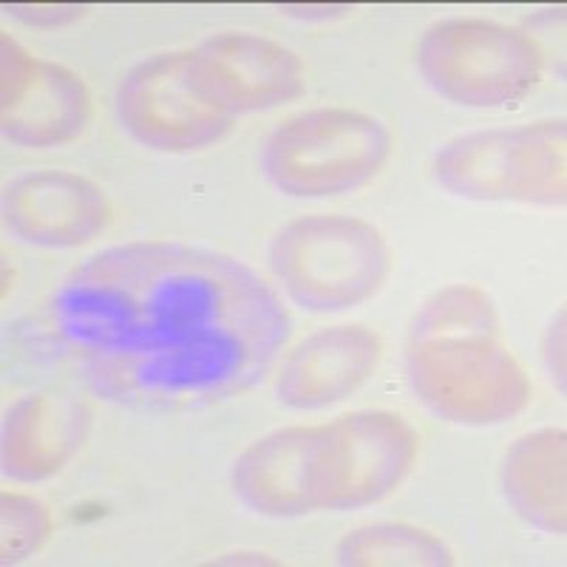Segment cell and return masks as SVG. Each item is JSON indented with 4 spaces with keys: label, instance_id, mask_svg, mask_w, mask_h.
<instances>
[{
    "label": "cell",
    "instance_id": "obj_1",
    "mask_svg": "<svg viewBox=\"0 0 567 567\" xmlns=\"http://www.w3.org/2000/svg\"><path fill=\"white\" fill-rule=\"evenodd\" d=\"M52 327L91 392L142 412L250 392L290 336L281 298L252 267L165 239L85 258L54 290Z\"/></svg>",
    "mask_w": 567,
    "mask_h": 567
},
{
    "label": "cell",
    "instance_id": "obj_2",
    "mask_svg": "<svg viewBox=\"0 0 567 567\" xmlns=\"http://www.w3.org/2000/svg\"><path fill=\"white\" fill-rule=\"evenodd\" d=\"M417 452V432L400 414L352 412L258 437L239 454L230 483L241 505L272 519L354 511L398 491Z\"/></svg>",
    "mask_w": 567,
    "mask_h": 567
},
{
    "label": "cell",
    "instance_id": "obj_3",
    "mask_svg": "<svg viewBox=\"0 0 567 567\" xmlns=\"http://www.w3.org/2000/svg\"><path fill=\"white\" fill-rule=\"evenodd\" d=\"M406 372L429 412L460 425H496L530 403V378L505 347L488 292L452 284L414 316Z\"/></svg>",
    "mask_w": 567,
    "mask_h": 567
},
{
    "label": "cell",
    "instance_id": "obj_4",
    "mask_svg": "<svg viewBox=\"0 0 567 567\" xmlns=\"http://www.w3.org/2000/svg\"><path fill=\"white\" fill-rule=\"evenodd\" d=\"M270 267L284 292L310 312H343L369 301L392 272V247L358 216L316 213L278 230Z\"/></svg>",
    "mask_w": 567,
    "mask_h": 567
},
{
    "label": "cell",
    "instance_id": "obj_5",
    "mask_svg": "<svg viewBox=\"0 0 567 567\" xmlns=\"http://www.w3.org/2000/svg\"><path fill=\"white\" fill-rule=\"evenodd\" d=\"M392 154V134L372 114L354 109H310L284 120L261 148L267 179L296 199L352 194Z\"/></svg>",
    "mask_w": 567,
    "mask_h": 567
},
{
    "label": "cell",
    "instance_id": "obj_6",
    "mask_svg": "<svg viewBox=\"0 0 567 567\" xmlns=\"http://www.w3.org/2000/svg\"><path fill=\"white\" fill-rule=\"evenodd\" d=\"M434 176L445 190L463 199L565 205V120H539L457 136L434 156Z\"/></svg>",
    "mask_w": 567,
    "mask_h": 567
},
{
    "label": "cell",
    "instance_id": "obj_7",
    "mask_svg": "<svg viewBox=\"0 0 567 567\" xmlns=\"http://www.w3.org/2000/svg\"><path fill=\"white\" fill-rule=\"evenodd\" d=\"M542 65L539 43L496 20H440L417 43V69L425 83L465 109H499L528 97Z\"/></svg>",
    "mask_w": 567,
    "mask_h": 567
},
{
    "label": "cell",
    "instance_id": "obj_8",
    "mask_svg": "<svg viewBox=\"0 0 567 567\" xmlns=\"http://www.w3.org/2000/svg\"><path fill=\"white\" fill-rule=\"evenodd\" d=\"M120 125L145 148L187 154L225 140L236 116L199 89L190 52L142 60L116 89Z\"/></svg>",
    "mask_w": 567,
    "mask_h": 567
},
{
    "label": "cell",
    "instance_id": "obj_9",
    "mask_svg": "<svg viewBox=\"0 0 567 567\" xmlns=\"http://www.w3.org/2000/svg\"><path fill=\"white\" fill-rule=\"evenodd\" d=\"M91 123V94L80 74L38 60L0 34V125L20 148H60L80 140Z\"/></svg>",
    "mask_w": 567,
    "mask_h": 567
},
{
    "label": "cell",
    "instance_id": "obj_10",
    "mask_svg": "<svg viewBox=\"0 0 567 567\" xmlns=\"http://www.w3.org/2000/svg\"><path fill=\"white\" fill-rule=\"evenodd\" d=\"M199 89L230 116L301 97L307 71L292 49L250 32H221L190 52Z\"/></svg>",
    "mask_w": 567,
    "mask_h": 567
},
{
    "label": "cell",
    "instance_id": "obj_11",
    "mask_svg": "<svg viewBox=\"0 0 567 567\" xmlns=\"http://www.w3.org/2000/svg\"><path fill=\"white\" fill-rule=\"evenodd\" d=\"M3 221L27 245L69 250L97 239L111 221V205L85 176L58 168L29 171L3 190Z\"/></svg>",
    "mask_w": 567,
    "mask_h": 567
},
{
    "label": "cell",
    "instance_id": "obj_12",
    "mask_svg": "<svg viewBox=\"0 0 567 567\" xmlns=\"http://www.w3.org/2000/svg\"><path fill=\"white\" fill-rule=\"evenodd\" d=\"M381 358L383 341L369 327H323L284 358L276 394L290 409L336 406L372 378Z\"/></svg>",
    "mask_w": 567,
    "mask_h": 567
},
{
    "label": "cell",
    "instance_id": "obj_13",
    "mask_svg": "<svg viewBox=\"0 0 567 567\" xmlns=\"http://www.w3.org/2000/svg\"><path fill=\"white\" fill-rule=\"evenodd\" d=\"M91 412L63 394H27L3 420V471L18 483H43L74 460Z\"/></svg>",
    "mask_w": 567,
    "mask_h": 567
},
{
    "label": "cell",
    "instance_id": "obj_14",
    "mask_svg": "<svg viewBox=\"0 0 567 567\" xmlns=\"http://www.w3.org/2000/svg\"><path fill=\"white\" fill-rule=\"evenodd\" d=\"M567 437L561 429H539L516 440L505 454L503 488L523 519L545 534L567 528Z\"/></svg>",
    "mask_w": 567,
    "mask_h": 567
},
{
    "label": "cell",
    "instance_id": "obj_15",
    "mask_svg": "<svg viewBox=\"0 0 567 567\" xmlns=\"http://www.w3.org/2000/svg\"><path fill=\"white\" fill-rule=\"evenodd\" d=\"M338 561L352 567H440L452 565V550L443 539L414 525L378 523L358 528L338 545Z\"/></svg>",
    "mask_w": 567,
    "mask_h": 567
},
{
    "label": "cell",
    "instance_id": "obj_16",
    "mask_svg": "<svg viewBox=\"0 0 567 567\" xmlns=\"http://www.w3.org/2000/svg\"><path fill=\"white\" fill-rule=\"evenodd\" d=\"M49 534H52V516L43 503L14 491L0 496V554L7 565L38 554Z\"/></svg>",
    "mask_w": 567,
    "mask_h": 567
}]
</instances>
